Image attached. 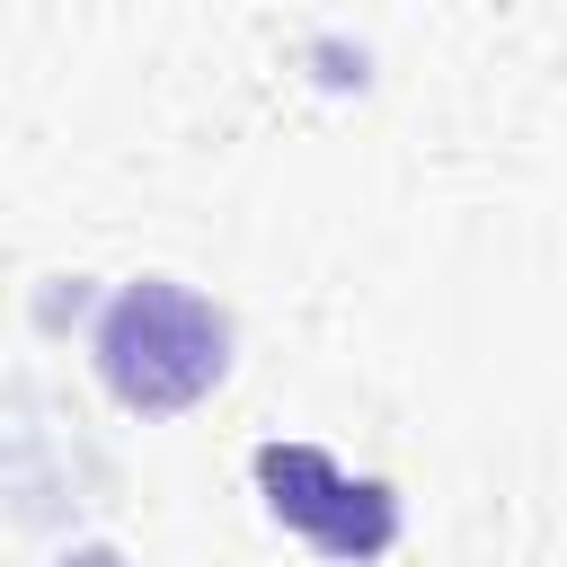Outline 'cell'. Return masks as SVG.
<instances>
[{"instance_id": "6da1fadb", "label": "cell", "mask_w": 567, "mask_h": 567, "mask_svg": "<svg viewBox=\"0 0 567 567\" xmlns=\"http://www.w3.org/2000/svg\"><path fill=\"white\" fill-rule=\"evenodd\" d=\"M97 372L133 408H186L221 372V319L186 284H133L97 328Z\"/></svg>"}, {"instance_id": "7a4b0ae2", "label": "cell", "mask_w": 567, "mask_h": 567, "mask_svg": "<svg viewBox=\"0 0 567 567\" xmlns=\"http://www.w3.org/2000/svg\"><path fill=\"white\" fill-rule=\"evenodd\" d=\"M257 478H266V496H275V514L292 523V532H310L328 558H372V549H390V487H372V478H346L328 452H310V443H284V452H257Z\"/></svg>"}, {"instance_id": "3957f363", "label": "cell", "mask_w": 567, "mask_h": 567, "mask_svg": "<svg viewBox=\"0 0 567 567\" xmlns=\"http://www.w3.org/2000/svg\"><path fill=\"white\" fill-rule=\"evenodd\" d=\"M62 567H124V558H115V549H71Z\"/></svg>"}]
</instances>
